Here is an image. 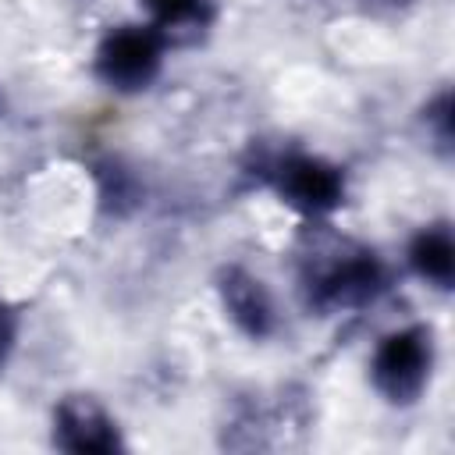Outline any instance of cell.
<instances>
[{"label": "cell", "mask_w": 455, "mask_h": 455, "mask_svg": "<svg viewBox=\"0 0 455 455\" xmlns=\"http://www.w3.org/2000/svg\"><path fill=\"white\" fill-rule=\"evenodd\" d=\"M430 373H434V331L419 323L380 338L370 363L373 387L391 405H412L427 391Z\"/></svg>", "instance_id": "6da1fadb"}, {"label": "cell", "mask_w": 455, "mask_h": 455, "mask_svg": "<svg viewBox=\"0 0 455 455\" xmlns=\"http://www.w3.org/2000/svg\"><path fill=\"white\" fill-rule=\"evenodd\" d=\"M164 64V32L156 25H121L96 46V75L117 92L149 89Z\"/></svg>", "instance_id": "7a4b0ae2"}, {"label": "cell", "mask_w": 455, "mask_h": 455, "mask_svg": "<svg viewBox=\"0 0 455 455\" xmlns=\"http://www.w3.org/2000/svg\"><path fill=\"white\" fill-rule=\"evenodd\" d=\"M274 188L291 210H299L306 217H323L345 203L341 167H334L320 156H309V153H291V156L277 160Z\"/></svg>", "instance_id": "3957f363"}, {"label": "cell", "mask_w": 455, "mask_h": 455, "mask_svg": "<svg viewBox=\"0 0 455 455\" xmlns=\"http://www.w3.org/2000/svg\"><path fill=\"white\" fill-rule=\"evenodd\" d=\"M309 288L320 309H355V306L373 302L387 288V270L373 252L359 249V252H345L334 263H327L313 277Z\"/></svg>", "instance_id": "277c9868"}, {"label": "cell", "mask_w": 455, "mask_h": 455, "mask_svg": "<svg viewBox=\"0 0 455 455\" xmlns=\"http://www.w3.org/2000/svg\"><path fill=\"white\" fill-rule=\"evenodd\" d=\"M53 444L75 455H107L121 448V430L96 398L68 395L53 409Z\"/></svg>", "instance_id": "5b68a950"}, {"label": "cell", "mask_w": 455, "mask_h": 455, "mask_svg": "<svg viewBox=\"0 0 455 455\" xmlns=\"http://www.w3.org/2000/svg\"><path fill=\"white\" fill-rule=\"evenodd\" d=\"M220 302L224 313L231 316V323L249 334V338H267L277 327V313H274V299L267 291V284L259 277H252L242 267H228L220 274Z\"/></svg>", "instance_id": "8992f818"}, {"label": "cell", "mask_w": 455, "mask_h": 455, "mask_svg": "<svg viewBox=\"0 0 455 455\" xmlns=\"http://www.w3.org/2000/svg\"><path fill=\"white\" fill-rule=\"evenodd\" d=\"M409 267L419 281L434 288H451L455 281V238L448 224H430L409 242Z\"/></svg>", "instance_id": "52a82bcc"}, {"label": "cell", "mask_w": 455, "mask_h": 455, "mask_svg": "<svg viewBox=\"0 0 455 455\" xmlns=\"http://www.w3.org/2000/svg\"><path fill=\"white\" fill-rule=\"evenodd\" d=\"M142 4L153 14V25L164 32V28L199 25L206 18V4L210 0H142Z\"/></svg>", "instance_id": "ba28073f"}, {"label": "cell", "mask_w": 455, "mask_h": 455, "mask_svg": "<svg viewBox=\"0 0 455 455\" xmlns=\"http://www.w3.org/2000/svg\"><path fill=\"white\" fill-rule=\"evenodd\" d=\"M14 341H18V313L0 302V370L14 352Z\"/></svg>", "instance_id": "9c48e42d"}, {"label": "cell", "mask_w": 455, "mask_h": 455, "mask_svg": "<svg viewBox=\"0 0 455 455\" xmlns=\"http://www.w3.org/2000/svg\"><path fill=\"white\" fill-rule=\"evenodd\" d=\"M391 4H405V0H391Z\"/></svg>", "instance_id": "30bf717a"}]
</instances>
